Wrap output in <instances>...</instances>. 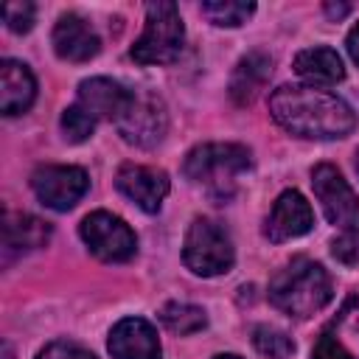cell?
<instances>
[{
	"label": "cell",
	"mask_w": 359,
	"mask_h": 359,
	"mask_svg": "<svg viewBox=\"0 0 359 359\" xmlns=\"http://www.w3.org/2000/svg\"><path fill=\"white\" fill-rule=\"evenodd\" d=\"M269 112L278 126L309 140L345 137L356 126L353 109L337 93L311 84H283L272 90Z\"/></svg>",
	"instance_id": "cell-1"
},
{
	"label": "cell",
	"mask_w": 359,
	"mask_h": 359,
	"mask_svg": "<svg viewBox=\"0 0 359 359\" xmlns=\"http://www.w3.org/2000/svg\"><path fill=\"white\" fill-rule=\"evenodd\" d=\"M272 73V59L264 50H250L238 59L233 76H230V95L236 104H252L255 95L264 90L266 79Z\"/></svg>",
	"instance_id": "cell-18"
},
{
	"label": "cell",
	"mask_w": 359,
	"mask_h": 359,
	"mask_svg": "<svg viewBox=\"0 0 359 359\" xmlns=\"http://www.w3.org/2000/svg\"><path fill=\"white\" fill-rule=\"evenodd\" d=\"M168 129V115H165V104L157 95H135L132 107L126 109V115L118 121V132L123 135L126 143L140 146V149H151L163 140Z\"/></svg>",
	"instance_id": "cell-9"
},
{
	"label": "cell",
	"mask_w": 359,
	"mask_h": 359,
	"mask_svg": "<svg viewBox=\"0 0 359 359\" xmlns=\"http://www.w3.org/2000/svg\"><path fill=\"white\" fill-rule=\"evenodd\" d=\"M294 73L311 87H334L345 79V65L334 48H306L294 56Z\"/></svg>",
	"instance_id": "cell-16"
},
{
	"label": "cell",
	"mask_w": 359,
	"mask_h": 359,
	"mask_svg": "<svg viewBox=\"0 0 359 359\" xmlns=\"http://www.w3.org/2000/svg\"><path fill=\"white\" fill-rule=\"evenodd\" d=\"M202 14L222 28H236L247 22L255 14V3H241V0H210L202 3Z\"/></svg>",
	"instance_id": "cell-20"
},
{
	"label": "cell",
	"mask_w": 359,
	"mask_h": 359,
	"mask_svg": "<svg viewBox=\"0 0 359 359\" xmlns=\"http://www.w3.org/2000/svg\"><path fill=\"white\" fill-rule=\"evenodd\" d=\"M115 185L126 199H132L146 213H157L163 208V199L171 191V180L163 168L137 165V163L121 165L115 174Z\"/></svg>",
	"instance_id": "cell-10"
},
{
	"label": "cell",
	"mask_w": 359,
	"mask_h": 359,
	"mask_svg": "<svg viewBox=\"0 0 359 359\" xmlns=\"http://www.w3.org/2000/svg\"><path fill=\"white\" fill-rule=\"evenodd\" d=\"M81 241L87 250L107 264H123L137 252V238L135 230L115 213L109 210H93L81 219L79 224Z\"/></svg>",
	"instance_id": "cell-6"
},
{
	"label": "cell",
	"mask_w": 359,
	"mask_h": 359,
	"mask_svg": "<svg viewBox=\"0 0 359 359\" xmlns=\"http://www.w3.org/2000/svg\"><path fill=\"white\" fill-rule=\"evenodd\" d=\"M331 294L334 289H331L328 272L317 261L303 255L292 258L269 280V303L294 320H306L320 309H325Z\"/></svg>",
	"instance_id": "cell-2"
},
{
	"label": "cell",
	"mask_w": 359,
	"mask_h": 359,
	"mask_svg": "<svg viewBox=\"0 0 359 359\" xmlns=\"http://www.w3.org/2000/svg\"><path fill=\"white\" fill-rule=\"evenodd\" d=\"M135 93L126 90L121 81H112L107 76H95V79H84L79 84V107H84L95 121H121L126 115V109L132 107Z\"/></svg>",
	"instance_id": "cell-13"
},
{
	"label": "cell",
	"mask_w": 359,
	"mask_h": 359,
	"mask_svg": "<svg viewBox=\"0 0 359 359\" xmlns=\"http://www.w3.org/2000/svg\"><path fill=\"white\" fill-rule=\"evenodd\" d=\"M62 135H65V140H70V143H81V140H87L90 135H93V129H95V118L84 109V107H79V104H73V107H67L65 112H62Z\"/></svg>",
	"instance_id": "cell-22"
},
{
	"label": "cell",
	"mask_w": 359,
	"mask_h": 359,
	"mask_svg": "<svg viewBox=\"0 0 359 359\" xmlns=\"http://www.w3.org/2000/svg\"><path fill=\"white\" fill-rule=\"evenodd\" d=\"M213 359H241V356H236V353H219V356H213Z\"/></svg>",
	"instance_id": "cell-29"
},
{
	"label": "cell",
	"mask_w": 359,
	"mask_h": 359,
	"mask_svg": "<svg viewBox=\"0 0 359 359\" xmlns=\"http://www.w3.org/2000/svg\"><path fill=\"white\" fill-rule=\"evenodd\" d=\"M311 359H353V353L345 351L342 342L325 331V334L317 337V342L311 348Z\"/></svg>",
	"instance_id": "cell-25"
},
{
	"label": "cell",
	"mask_w": 359,
	"mask_h": 359,
	"mask_svg": "<svg viewBox=\"0 0 359 359\" xmlns=\"http://www.w3.org/2000/svg\"><path fill=\"white\" fill-rule=\"evenodd\" d=\"M252 345L269 356V359H286L294 353V342L289 334H283L280 328H272V325H258L252 331Z\"/></svg>",
	"instance_id": "cell-21"
},
{
	"label": "cell",
	"mask_w": 359,
	"mask_h": 359,
	"mask_svg": "<svg viewBox=\"0 0 359 359\" xmlns=\"http://www.w3.org/2000/svg\"><path fill=\"white\" fill-rule=\"evenodd\" d=\"M36 359H95V356H93L87 348L76 345V342L56 339V342L45 345V348L39 351V356H36Z\"/></svg>",
	"instance_id": "cell-24"
},
{
	"label": "cell",
	"mask_w": 359,
	"mask_h": 359,
	"mask_svg": "<svg viewBox=\"0 0 359 359\" xmlns=\"http://www.w3.org/2000/svg\"><path fill=\"white\" fill-rule=\"evenodd\" d=\"M50 238V224L39 216L22 213V210H6L3 216V247L11 252H28L36 247H45Z\"/></svg>",
	"instance_id": "cell-17"
},
{
	"label": "cell",
	"mask_w": 359,
	"mask_h": 359,
	"mask_svg": "<svg viewBox=\"0 0 359 359\" xmlns=\"http://www.w3.org/2000/svg\"><path fill=\"white\" fill-rule=\"evenodd\" d=\"M356 171H359V149H356Z\"/></svg>",
	"instance_id": "cell-30"
},
{
	"label": "cell",
	"mask_w": 359,
	"mask_h": 359,
	"mask_svg": "<svg viewBox=\"0 0 359 359\" xmlns=\"http://www.w3.org/2000/svg\"><path fill=\"white\" fill-rule=\"evenodd\" d=\"M36 199L53 210H70L90 188V177L79 165H39L31 174Z\"/></svg>",
	"instance_id": "cell-8"
},
{
	"label": "cell",
	"mask_w": 359,
	"mask_h": 359,
	"mask_svg": "<svg viewBox=\"0 0 359 359\" xmlns=\"http://www.w3.org/2000/svg\"><path fill=\"white\" fill-rule=\"evenodd\" d=\"M182 261L194 275H202V278L230 272V266L236 261L230 233L213 219H202V216L194 219L185 233Z\"/></svg>",
	"instance_id": "cell-5"
},
{
	"label": "cell",
	"mask_w": 359,
	"mask_h": 359,
	"mask_svg": "<svg viewBox=\"0 0 359 359\" xmlns=\"http://www.w3.org/2000/svg\"><path fill=\"white\" fill-rule=\"evenodd\" d=\"M345 48H348V53H351V59L359 65V22L348 31V39H345Z\"/></svg>",
	"instance_id": "cell-27"
},
{
	"label": "cell",
	"mask_w": 359,
	"mask_h": 359,
	"mask_svg": "<svg viewBox=\"0 0 359 359\" xmlns=\"http://www.w3.org/2000/svg\"><path fill=\"white\" fill-rule=\"evenodd\" d=\"M331 252H334V258H339L342 264H353V261L359 258V241H356V230L342 233L339 238H334Z\"/></svg>",
	"instance_id": "cell-26"
},
{
	"label": "cell",
	"mask_w": 359,
	"mask_h": 359,
	"mask_svg": "<svg viewBox=\"0 0 359 359\" xmlns=\"http://www.w3.org/2000/svg\"><path fill=\"white\" fill-rule=\"evenodd\" d=\"M348 11H351V6H348V3H342V6L328 3V6H325V14H328V17H337V20H339V17H345Z\"/></svg>",
	"instance_id": "cell-28"
},
{
	"label": "cell",
	"mask_w": 359,
	"mask_h": 359,
	"mask_svg": "<svg viewBox=\"0 0 359 359\" xmlns=\"http://www.w3.org/2000/svg\"><path fill=\"white\" fill-rule=\"evenodd\" d=\"M250 149L241 143H199L185 154L182 171L213 196H230L236 180L250 168Z\"/></svg>",
	"instance_id": "cell-3"
},
{
	"label": "cell",
	"mask_w": 359,
	"mask_h": 359,
	"mask_svg": "<svg viewBox=\"0 0 359 359\" xmlns=\"http://www.w3.org/2000/svg\"><path fill=\"white\" fill-rule=\"evenodd\" d=\"M34 17H36V8H34V3H28V0L6 3V8H3V22H6L8 31H14V34L31 31V28H34Z\"/></svg>",
	"instance_id": "cell-23"
},
{
	"label": "cell",
	"mask_w": 359,
	"mask_h": 359,
	"mask_svg": "<svg viewBox=\"0 0 359 359\" xmlns=\"http://www.w3.org/2000/svg\"><path fill=\"white\" fill-rule=\"evenodd\" d=\"M185 25L180 8L168 0H157L146 6V28L132 45V59L137 65H168L182 53Z\"/></svg>",
	"instance_id": "cell-4"
},
{
	"label": "cell",
	"mask_w": 359,
	"mask_h": 359,
	"mask_svg": "<svg viewBox=\"0 0 359 359\" xmlns=\"http://www.w3.org/2000/svg\"><path fill=\"white\" fill-rule=\"evenodd\" d=\"M311 188L325 219L334 227H339L342 233H351L359 227V199L348 185V180L331 163H320L311 168Z\"/></svg>",
	"instance_id": "cell-7"
},
{
	"label": "cell",
	"mask_w": 359,
	"mask_h": 359,
	"mask_svg": "<svg viewBox=\"0 0 359 359\" xmlns=\"http://www.w3.org/2000/svg\"><path fill=\"white\" fill-rule=\"evenodd\" d=\"M107 348L112 359H163L157 328L143 317H123L112 325Z\"/></svg>",
	"instance_id": "cell-12"
},
{
	"label": "cell",
	"mask_w": 359,
	"mask_h": 359,
	"mask_svg": "<svg viewBox=\"0 0 359 359\" xmlns=\"http://www.w3.org/2000/svg\"><path fill=\"white\" fill-rule=\"evenodd\" d=\"M160 323L174 334H196L208 325V317L199 306L191 303H165L160 309Z\"/></svg>",
	"instance_id": "cell-19"
},
{
	"label": "cell",
	"mask_w": 359,
	"mask_h": 359,
	"mask_svg": "<svg viewBox=\"0 0 359 359\" xmlns=\"http://www.w3.org/2000/svg\"><path fill=\"white\" fill-rule=\"evenodd\" d=\"M50 39H53L56 56L67 59V62H90L101 50V36L95 34V28L73 11H67L56 20Z\"/></svg>",
	"instance_id": "cell-14"
},
{
	"label": "cell",
	"mask_w": 359,
	"mask_h": 359,
	"mask_svg": "<svg viewBox=\"0 0 359 359\" xmlns=\"http://www.w3.org/2000/svg\"><path fill=\"white\" fill-rule=\"evenodd\" d=\"M311 227H314V210H311V205L306 202V196L300 191L289 188V191H283L275 199V205H272V210H269V216L264 222V236L269 241L280 244V241L306 236Z\"/></svg>",
	"instance_id": "cell-11"
},
{
	"label": "cell",
	"mask_w": 359,
	"mask_h": 359,
	"mask_svg": "<svg viewBox=\"0 0 359 359\" xmlns=\"http://www.w3.org/2000/svg\"><path fill=\"white\" fill-rule=\"evenodd\" d=\"M36 98V79L28 70V65L17 59L0 62V112L3 115H20L25 112Z\"/></svg>",
	"instance_id": "cell-15"
}]
</instances>
